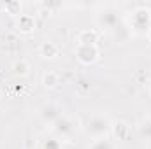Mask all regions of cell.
<instances>
[{
	"label": "cell",
	"instance_id": "obj_13",
	"mask_svg": "<svg viewBox=\"0 0 151 149\" xmlns=\"http://www.w3.org/2000/svg\"><path fill=\"white\" fill-rule=\"evenodd\" d=\"M40 149H63V140H60L51 133L40 140Z\"/></svg>",
	"mask_w": 151,
	"mask_h": 149
},
{
	"label": "cell",
	"instance_id": "obj_4",
	"mask_svg": "<svg viewBox=\"0 0 151 149\" xmlns=\"http://www.w3.org/2000/svg\"><path fill=\"white\" fill-rule=\"evenodd\" d=\"M119 21H121L119 12H118L114 7H104V9L95 16V23H97V27L102 28V30H107V32H111Z\"/></svg>",
	"mask_w": 151,
	"mask_h": 149
},
{
	"label": "cell",
	"instance_id": "obj_19",
	"mask_svg": "<svg viewBox=\"0 0 151 149\" xmlns=\"http://www.w3.org/2000/svg\"><path fill=\"white\" fill-rule=\"evenodd\" d=\"M148 88H150V93H151V79H150V84H148Z\"/></svg>",
	"mask_w": 151,
	"mask_h": 149
},
{
	"label": "cell",
	"instance_id": "obj_2",
	"mask_svg": "<svg viewBox=\"0 0 151 149\" xmlns=\"http://www.w3.org/2000/svg\"><path fill=\"white\" fill-rule=\"evenodd\" d=\"M79 128H81V126H79L77 117L67 116V114H62L60 119L49 126L51 133H53L55 137H58L60 140H69V139H72L76 133L79 132Z\"/></svg>",
	"mask_w": 151,
	"mask_h": 149
},
{
	"label": "cell",
	"instance_id": "obj_5",
	"mask_svg": "<svg viewBox=\"0 0 151 149\" xmlns=\"http://www.w3.org/2000/svg\"><path fill=\"white\" fill-rule=\"evenodd\" d=\"M76 58L79 60V63L83 65H93L99 56H100V51L97 46H83V44H76Z\"/></svg>",
	"mask_w": 151,
	"mask_h": 149
},
{
	"label": "cell",
	"instance_id": "obj_15",
	"mask_svg": "<svg viewBox=\"0 0 151 149\" xmlns=\"http://www.w3.org/2000/svg\"><path fill=\"white\" fill-rule=\"evenodd\" d=\"M42 84H44V88H56L58 84H60V75L56 74V72H46V74L42 75Z\"/></svg>",
	"mask_w": 151,
	"mask_h": 149
},
{
	"label": "cell",
	"instance_id": "obj_7",
	"mask_svg": "<svg viewBox=\"0 0 151 149\" xmlns=\"http://www.w3.org/2000/svg\"><path fill=\"white\" fill-rule=\"evenodd\" d=\"M62 116V111L56 107V105H44L40 111H39V117L42 119V123H46L47 126H51L53 123H56Z\"/></svg>",
	"mask_w": 151,
	"mask_h": 149
},
{
	"label": "cell",
	"instance_id": "obj_18",
	"mask_svg": "<svg viewBox=\"0 0 151 149\" xmlns=\"http://www.w3.org/2000/svg\"><path fill=\"white\" fill-rule=\"evenodd\" d=\"M148 39H150V42H151V30L148 32Z\"/></svg>",
	"mask_w": 151,
	"mask_h": 149
},
{
	"label": "cell",
	"instance_id": "obj_1",
	"mask_svg": "<svg viewBox=\"0 0 151 149\" xmlns=\"http://www.w3.org/2000/svg\"><path fill=\"white\" fill-rule=\"evenodd\" d=\"M127 23L134 35H148V32L151 30V9L146 5L135 7L128 16Z\"/></svg>",
	"mask_w": 151,
	"mask_h": 149
},
{
	"label": "cell",
	"instance_id": "obj_14",
	"mask_svg": "<svg viewBox=\"0 0 151 149\" xmlns=\"http://www.w3.org/2000/svg\"><path fill=\"white\" fill-rule=\"evenodd\" d=\"M88 149H116V144L111 137H102V139L91 140Z\"/></svg>",
	"mask_w": 151,
	"mask_h": 149
},
{
	"label": "cell",
	"instance_id": "obj_6",
	"mask_svg": "<svg viewBox=\"0 0 151 149\" xmlns=\"http://www.w3.org/2000/svg\"><path fill=\"white\" fill-rule=\"evenodd\" d=\"M111 35H113V39H114V42H116V44H125V42L132 37L134 34H132V30H130L128 23L121 19V21L114 27L113 30H111Z\"/></svg>",
	"mask_w": 151,
	"mask_h": 149
},
{
	"label": "cell",
	"instance_id": "obj_16",
	"mask_svg": "<svg viewBox=\"0 0 151 149\" xmlns=\"http://www.w3.org/2000/svg\"><path fill=\"white\" fill-rule=\"evenodd\" d=\"M12 70H14L16 75H27L28 70H30V65H28L27 60H18V62L12 63Z\"/></svg>",
	"mask_w": 151,
	"mask_h": 149
},
{
	"label": "cell",
	"instance_id": "obj_11",
	"mask_svg": "<svg viewBox=\"0 0 151 149\" xmlns=\"http://www.w3.org/2000/svg\"><path fill=\"white\" fill-rule=\"evenodd\" d=\"M111 133H113V137L116 140H125L128 137V133H130V126L125 121H116V123H113Z\"/></svg>",
	"mask_w": 151,
	"mask_h": 149
},
{
	"label": "cell",
	"instance_id": "obj_8",
	"mask_svg": "<svg viewBox=\"0 0 151 149\" xmlns=\"http://www.w3.org/2000/svg\"><path fill=\"white\" fill-rule=\"evenodd\" d=\"M16 28L23 34H30L34 28H35V19L34 16L30 14H19L18 19H16Z\"/></svg>",
	"mask_w": 151,
	"mask_h": 149
},
{
	"label": "cell",
	"instance_id": "obj_3",
	"mask_svg": "<svg viewBox=\"0 0 151 149\" xmlns=\"http://www.w3.org/2000/svg\"><path fill=\"white\" fill-rule=\"evenodd\" d=\"M111 128H113V121L106 116V114H95L93 117H90V121L84 126L86 135L95 140V139H102V137H109L111 135Z\"/></svg>",
	"mask_w": 151,
	"mask_h": 149
},
{
	"label": "cell",
	"instance_id": "obj_12",
	"mask_svg": "<svg viewBox=\"0 0 151 149\" xmlns=\"http://www.w3.org/2000/svg\"><path fill=\"white\" fill-rule=\"evenodd\" d=\"M137 132H139V137L144 139V140H151V116H146L139 121L137 125Z\"/></svg>",
	"mask_w": 151,
	"mask_h": 149
},
{
	"label": "cell",
	"instance_id": "obj_9",
	"mask_svg": "<svg viewBox=\"0 0 151 149\" xmlns=\"http://www.w3.org/2000/svg\"><path fill=\"white\" fill-rule=\"evenodd\" d=\"M58 53H60L58 46H56L55 42H51V40H44V42L39 46V54H40L42 58L53 60V58H56V56H58Z\"/></svg>",
	"mask_w": 151,
	"mask_h": 149
},
{
	"label": "cell",
	"instance_id": "obj_17",
	"mask_svg": "<svg viewBox=\"0 0 151 149\" xmlns=\"http://www.w3.org/2000/svg\"><path fill=\"white\" fill-rule=\"evenodd\" d=\"M4 9L9 14H12V16H19L21 14V4L19 2H7V4H4Z\"/></svg>",
	"mask_w": 151,
	"mask_h": 149
},
{
	"label": "cell",
	"instance_id": "obj_10",
	"mask_svg": "<svg viewBox=\"0 0 151 149\" xmlns=\"http://www.w3.org/2000/svg\"><path fill=\"white\" fill-rule=\"evenodd\" d=\"M97 42H99V32L97 30H81L77 34V44L97 46Z\"/></svg>",
	"mask_w": 151,
	"mask_h": 149
}]
</instances>
